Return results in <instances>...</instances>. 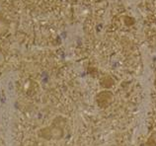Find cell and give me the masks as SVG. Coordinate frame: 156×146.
<instances>
[{
    "label": "cell",
    "mask_w": 156,
    "mask_h": 146,
    "mask_svg": "<svg viewBox=\"0 0 156 146\" xmlns=\"http://www.w3.org/2000/svg\"><path fill=\"white\" fill-rule=\"evenodd\" d=\"M10 30V22L2 13H0V38L6 36Z\"/></svg>",
    "instance_id": "obj_1"
},
{
    "label": "cell",
    "mask_w": 156,
    "mask_h": 146,
    "mask_svg": "<svg viewBox=\"0 0 156 146\" xmlns=\"http://www.w3.org/2000/svg\"><path fill=\"white\" fill-rule=\"evenodd\" d=\"M6 62V52L4 51L3 47H0V68Z\"/></svg>",
    "instance_id": "obj_2"
}]
</instances>
